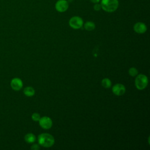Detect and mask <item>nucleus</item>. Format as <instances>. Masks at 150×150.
<instances>
[{"label": "nucleus", "mask_w": 150, "mask_h": 150, "mask_svg": "<svg viewBox=\"0 0 150 150\" xmlns=\"http://www.w3.org/2000/svg\"><path fill=\"white\" fill-rule=\"evenodd\" d=\"M84 29L88 31H91L95 29L96 25L94 22L91 21H87L84 23Z\"/></svg>", "instance_id": "nucleus-12"}, {"label": "nucleus", "mask_w": 150, "mask_h": 150, "mask_svg": "<svg viewBox=\"0 0 150 150\" xmlns=\"http://www.w3.org/2000/svg\"><path fill=\"white\" fill-rule=\"evenodd\" d=\"M93 8H94V9L95 11H100L101 9V6L100 4L96 3V4H94V5L93 6Z\"/></svg>", "instance_id": "nucleus-16"}, {"label": "nucleus", "mask_w": 150, "mask_h": 150, "mask_svg": "<svg viewBox=\"0 0 150 150\" xmlns=\"http://www.w3.org/2000/svg\"><path fill=\"white\" fill-rule=\"evenodd\" d=\"M92 3H93V4H96V3H98L100 1V0H90Z\"/></svg>", "instance_id": "nucleus-18"}, {"label": "nucleus", "mask_w": 150, "mask_h": 150, "mask_svg": "<svg viewBox=\"0 0 150 150\" xmlns=\"http://www.w3.org/2000/svg\"><path fill=\"white\" fill-rule=\"evenodd\" d=\"M128 73L131 76H136L138 74V70L135 67H131L128 70Z\"/></svg>", "instance_id": "nucleus-14"}, {"label": "nucleus", "mask_w": 150, "mask_h": 150, "mask_svg": "<svg viewBox=\"0 0 150 150\" xmlns=\"http://www.w3.org/2000/svg\"><path fill=\"white\" fill-rule=\"evenodd\" d=\"M24 139L26 142H28L29 144H32L36 141V136L33 134L28 133L25 135Z\"/></svg>", "instance_id": "nucleus-10"}, {"label": "nucleus", "mask_w": 150, "mask_h": 150, "mask_svg": "<svg viewBox=\"0 0 150 150\" xmlns=\"http://www.w3.org/2000/svg\"><path fill=\"white\" fill-rule=\"evenodd\" d=\"M69 26L74 29H78L82 27L83 25V21L81 18L78 16L71 17L69 21Z\"/></svg>", "instance_id": "nucleus-4"}, {"label": "nucleus", "mask_w": 150, "mask_h": 150, "mask_svg": "<svg viewBox=\"0 0 150 150\" xmlns=\"http://www.w3.org/2000/svg\"><path fill=\"white\" fill-rule=\"evenodd\" d=\"M101 85L105 88H108L111 86V81L108 78L103 79L101 81Z\"/></svg>", "instance_id": "nucleus-13"}, {"label": "nucleus", "mask_w": 150, "mask_h": 150, "mask_svg": "<svg viewBox=\"0 0 150 150\" xmlns=\"http://www.w3.org/2000/svg\"><path fill=\"white\" fill-rule=\"evenodd\" d=\"M133 28H134V31L136 33H139V34L145 33L147 30V27H146V25L144 23L141 22H137L136 23H135Z\"/></svg>", "instance_id": "nucleus-9"}, {"label": "nucleus", "mask_w": 150, "mask_h": 150, "mask_svg": "<svg viewBox=\"0 0 150 150\" xmlns=\"http://www.w3.org/2000/svg\"><path fill=\"white\" fill-rule=\"evenodd\" d=\"M10 85L11 88L13 90L19 91L23 87V82L21 79L18 77H15L11 80Z\"/></svg>", "instance_id": "nucleus-7"}, {"label": "nucleus", "mask_w": 150, "mask_h": 150, "mask_svg": "<svg viewBox=\"0 0 150 150\" xmlns=\"http://www.w3.org/2000/svg\"><path fill=\"white\" fill-rule=\"evenodd\" d=\"M55 9L59 12H64L69 8V2L67 0H58L55 4Z\"/></svg>", "instance_id": "nucleus-5"}, {"label": "nucleus", "mask_w": 150, "mask_h": 150, "mask_svg": "<svg viewBox=\"0 0 150 150\" xmlns=\"http://www.w3.org/2000/svg\"><path fill=\"white\" fill-rule=\"evenodd\" d=\"M35 90L33 87L28 86L24 88L23 90V93L25 96L28 97H32L35 94Z\"/></svg>", "instance_id": "nucleus-11"}, {"label": "nucleus", "mask_w": 150, "mask_h": 150, "mask_svg": "<svg viewBox=\"0 0 150 150\" xmlns=\"http://www.w3.org/2000/svg\"><path fill=\"white\" fill-rule=\"evenodd\" d=\"M101 9L109 13L115 12L118 8V0H101Z\"/></svg>", "instance_id": "nucleus-2"}, {"label": "nucleus", "mask_w": 150, "mask_h": 150, "mask_svg": "<svg viewBox=\"0 0 150 150\" xmlns=\"http://www.w3.org/2000/svg\"><path fill=\"white\" fill-rule=\"evenodd\" d=\"M148 83V80L145 75L143 74L137 75V77L135 80V84L137 89L139 90H144L147 86Z\"/></svg>", "instance_id": "nucleus-3"}, {"label": "nucleus", "mask_w": 150, "mask_h": 150, "mask_svg": "<svg viewBox=\"0 0 150 150\" xmlns=\"http://www.w3.org/2000/svg\"><path fill=\"white\" fill-rule=\"evenodd\" d=\"M125 87L122 84H115L112 86V91L113 93L116 96H122L125 93Z\"/></svg>", "instance_id": "nucleus-8"}, {"label": "nucleus", "mask_w": 150, "mask_h": 150, "mask_svg": "<svg viewBox=\"0 0 150 150\" xmlns=\"http://www.w3.org/2000/svg\"><path fill=\"white\" fill-rule=\"evenodd\" d=\"M40 126L45 129H49L52 126V120L50 118L48 117H43L39 120Z\"/></svg>", "instance_id": "nucleus-6"}, {"label": "nucleus", "mask_w": 150, "mask_h": 150, "mask_svg": "<svg viewBox=\"0 0 150 150\" xmlns=\"http://www.w3.org/2000/svg\"><path fill=\"white\" fill-rule=\"evenodd\" d=\"M38 143L43 147L49 148L53 145L54 139L53 137L48 133H42L38 136Z\"/></svg>", "instance_id": "nucleus-1"}, {"label": "nucleus", "mask_w": 150, "mask_h": 150, "mask_svg": "<svg viewBox=\"0 0 150 150\" xmlns=\"http://www.w3.org/2000/svg\"><path fill=\"white\" fill-rule=\"evenodd\" d=\"M40 118V116L38 113L35 112L32 115V119L35 121H39Z\"/></svg>", "instance_id": "nucleus-15"}, {"label": "nucleus", "mask_w": 150, "mask_h": 150, "mask_svg": "<svg viewBox=\"0 0 150 150\" xmlns=\"http://www.w3.org/2000/svg\"><path fill=\"white\" fill-rule=\"evenodd\" d=\"M31 149H33V150H38L40 149V147L39 146V145L38 144H34L31 146Z\"/></svg>", "instance_id": "nucleus-17"}]
</instances>
